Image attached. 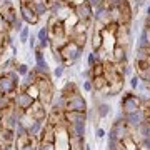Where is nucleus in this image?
Listing matches in <instances>:
<instances>
[{
  "mask_svg": "<svg viewBox=\"0 0 150 150\" xmlns=\"http://www.w3.org/2000/svg\"><path fill=\"white\" fill-rule=\"evenodd\" d=\"M97 118H98V115H97V108L95 107H88L87 108V120L95 123V122H98Z\"/></svg>",
  "mask_w": 150,
  "mask_h": 150,
  "instance_id": "nucleus-33",
  "label": "nucleus"
},
{
  "mask_svg": "<svg viewBox=\"0 0 150 150\" xmlns=\"http://www.w3.org/2000/svg\"><path fill=\"white\" fill-rule=\"evenodd\" d=\"M28 38H30V27L27 25L18 32V40H20V43H27Z\"/></svg>",
  "mask_w": 150,
  "mask_h": 150,
  "instance_id": "nucleus-31",
  "label": "nucleus"
},
{
  "mask_svg": "<svg viewBox=\"0 0 150 150\" xmlns=\"http://www.w3.org/2000/svg\"><path fill=\"white\" fill-rule=\"evenodd\" d=\"M90 43H92V50H98V48L103 47V32L102 30H97L93 27L90 35Z\"/></svg>",
  "mask_w": 150,
  "mask_h": 150,
  "instance_id": "nucleus-20",
  "label": "nucleus"
},
{
  "mask_svg": "<svg viewBox=\"0 0 150 150\" xmlns=\"http://www.w3.org/2000/svg\"><path fill=\"white\" fill-rule=\"evenodd\" d=\"M23 23H25V22H23V20H22V18H20V17H18V18H17V20H15V23L12 25V30H13V32H17V33H18V32H20V30H22V28H23Z\"/></svg>",
  "mask_w": 150,
  "mask_h": 150,
  "instance_id": "nucleus-37",
  "label": "nucleus"
},
{
  "mask_svg": "<svg viewBox=\"0 0 150 150\" xmlns=\"http://www.w3.org/2000/svg\"><path fill=\"white\" fill-rule=\"evenodd\" d=\"M37 98H33L30 93H27L25 90H18L13 93V97H12V103H13V107L18 108L20 112H27V110H30V107L33 105V102H35Z\"/></svg>",
  "mask_w": 150,
  "mask_h": 150,
  "instance_id": "nucleus-6",
  "label": "nucleus"
},
{
  "mask_svg": "<svg viewBox=\"0 0 150 150\" xmlns=\"http://www.w3.org/2000/svg\"><path fill=\"white\" fill-rule=\"evenodd\" d=\"M130 135H132V127L127 123L123 113L120 112V115L113 120L110 130L107 132V137L108 139H117L120 142H125L127 139H130Z\"/></svg>",
  "mask_w": 150,
  "mask_h": 150,
  "instance_id": "nucleus-1",
  "label": "nucleus"
},
{
  "mask_svg": "<svg viewBox=\"0 0 150 150\" xmlns=\"http://www.w3.org/2000/svg\"><path fill=\"white\" fill-rule=\"evenodd\" d=\"M37 150H40V147H37Z\"/></svg>",
  "mask_w": 150,
  "mask_h": 150,
  "instance_id": "nucleus-50",
  "label": "nucleus"
},
{
  "mask_svg": "<svg viewBox=\"0 0 150 150\" xmlns=\"http://www.w3.org/2000/svg\"><path fill=\"white\" fill-rule=\"evenodd\" d=\"M105 135H107V132H105L102 127H95V137L97 139H103Z\"/></svg>",
  "mask_w": 150,
  "mask_h": 150,
  "instance_id": "nucleus-43",
  "label": "nucleus"
},
{
  "mask_svg": "<svg viewBox=\"0 0 150 150\" xmlns=\"http://www.w3.org/2000/svg\"><path fill=\"white\" fill-rule=\"evenodd\" d=\"M27 112L30 113L35 120H47V117H48L47 110H45V105H43L40 100H35L33 105L30 107V110H27Z\"/></svg>",
  "mask_w": 150,
  "mask_h": 150,
  "instance_id": "nucleus-15",
  "label": "nucleus"
},
{
  "mask_svg": "<svg viewBox=\"0 0 150 150\" xmlns=\"http://www.w3.org/2000/svg\"><path fill=\"white\" fill-rule=\"evenodd\" d=\"M82 88H83V92H87V93H92V92H93L92 80H83V83H82Z\"/></svg>",
  "mask_w": 150,
  "mask_h": 150,
  "instance_id": "nucleus-41",
  "label": "nucleus"
},
{
  "mask_svg": "<svg viewBox=\"0 0 150 150\" xmlns=\"http://www.w3.org/2000/svg\"><path fill=\"white\" fill-rule=\"evenodd\" d=\"M43 127H45L43 120H35V122L30 125V129H28V135H30V137H40ZM38 140H40V139H38Z\"/></svg>",
  "mask_w": 150,
  "mask_h": 150,
  "instance_id": "nucleus-26",
  "label": "nucleus"
},
{
  "mask_svg": "<svg viewBox=\"0 0 150 150\" xmlns=\"http://www.w3.org/2000/svg\"><path fill=\"white\" fill-rule=\"evenodd\" d=\"M80 92V88H79V85L75 83L74 80H69L67 83L64 85V88L60 90V93L64 97H70V95H75V93H79Z\"/></svg>",
  "mask_w": 150,
  "mask_h": 150,
  "instance_id": "nucleus-23",
  "label": "nucleus"
},
{
  "mask_svg": "<svg viewBox=\"0 0 150 150\" xmlns=\"http://www.w3.org/2000/svg\"><path fill=\"white\" fill-rule=\"evenodd\" d=\"M92 85H93V92H107L108 88V80L105 75H98L92 79Z\"/></svg>",
  "mask_w": 150,
  "mask_h": 150,
  "instance_id": "nucleus-21",
  "label": "nucleus"
},
{
  "mask_svg": "<svg viewBox=\"0 0 150 150\" xmlns=\"http://www.w3.org/2000/svg\"><path fill=\"white\" fill-rule=\"evenodd\" d=\"M0 140H4L5 144H13L17 140V135L13 130H8V129H0Z\"/></svg>",
  "mask_w": 150,
  "mask_h": 150,
  "instance_id": "nucleus-27",
  "label": "nucleus"
},
{
  "mask_svg": "<svg viewBox=\"0 0 150 150\" xmlns=\"http://www.w3.org/2000/svg\"><path fill=\"white\" fill-rule=\"evenodd\" d=\"M115 43L122 45V47L129 48L132 43V30L130 25H118L117 32H115Z\"/></svg>",
  "mask_w": 150,
  "mask_h": 150,
  "instance_id": "nucleus-11",
  "label": "nucleus"
},
{
  "mask_svg": "<svg viewBox=\"0 0 150 150\" xmlns=\"http://www.w3.org/2000/svg\"><path fill=\"white\" fill-rule=\"evenodd\" d=\"M65 117V125L67 123H79V122H87V112H64Z\"/></svg>",
  "mask_w": 150,
  "mask_h": 150,
  "instance_id": "nucleus-19",
  "label": "nucleus"
},
{
  "mask_svg": "<svg viewBox=\"0 0 150 150\" xmlns=\"http://www.w3.org/2000/svg\"><path fill=\"white\" fill-rule=\"evenodd\" d=\"M18 85H20V75L17 74V70H12L8 74L0 75V93L13 97Z\"/></svg>",
  "mask_w": 150,
  "mask_h": 150,
  "instance_id": "nucleus-2",
  "label": "nucleus"
},
{
  "mask_svg": "<svg viewBox=\"0 0 150 150\" xmlns=\"http://www.w3.org/2000/svg\"><path fill=\"white\" fill-rule=\"evenodd\" d=\"M20 15H17V10H15V7L12 5V2L4 4V5L0 7V18L4 20V23H5L10 30H12V25L15 23V20Z\"/></svg>",
  "mask_w": 150,
  "mask_h": 150,
  "instance_id": "nucleus-10",
  "label": "nucleus"
},
{
  "mask_svg": "<svg viewBox=\"0 0 150 150\" xmlns=\"http://www.w3.org/2000/svg\"><path fill=\"white\" fill-rule=\"evenodd\" d=\"M20 2H22V4H32L33 0H20Z\"/></svg>",
  "mask_w": 150,
  "mask_h": 150,
  "instance_id": "nucleus-47",
  "label": "nucleus"
},
{
  "mask_svg": "<svg viewBox=\"0 0 150 150\" xmlns=\"http://www.w3.org/2000/svg\"><path fill=\"white\" fill-rule=\"evenodd\" d=\"M90 72H92V79L98 77V75H105V65H103V62H97L93 67H90Z\"/></svg>",
  "mask_w": 150,
  "mask_h": 150,
  "instance_id": "nucleus-30",
  "label": "nucleus"
},
{
  "mask_svg": "<svg viewBox=\"0 0 150 150\" xmlns=\"http://www.w3.org/2000/svg\"><path fill=\"white\" fill-rule=\"evenodd\" d=\"M118 12H120V25H130V22L134 18V10L130 5L129 0H122L120 5H118Z\"/></svg>",
  "mask_w": 150,
  "mask_h": 150,
  "instance_id": "nucleus-13",
  "label": "nucleus"
},
{
  "mask_svg": "<svg viewBox=\"0 0 150 150\" xmlns=\"http://www.w3.org/2000/svg\"><path fill=\"white\" fill-rule=\"evenodd\" d=\"M97 62H100V59H98V55H97L95 50H92L90 54H88V57H87V65H88V69H90V67H93Z\"/></svg>",
  "mask_w": 150,
  "mask_h": 150,
  "instance_id": "nucleus-32",
  "label": "nucleus"
},
{
  "mask_svg": "<svg viewBox=\"0 0 150 150\" xmlns=\"http://www.w3.org/2000/svg\"><path fill=\"white\" fill-rule=\"evenodd\" d=\"M110 60H113L115 64H127L129 62V48L117 45L112 48V54H110Z\"/></svg>",
  "mask_w": 150,
  "mask_h": 150,
  "instance_id": "nucleus-14",
  "label": "nucleus"
},
{
  "mask_svg": "<svg viewBox=\"0 0 150 150\" xmlns=\"http://www.w3.org/2000/svg\"><path fill=\"white\" fill-rule=\"evenodd\" d=\"M87 122H79V123H67V134L69 137H85L87 132Z\"/></svg>",
  "mask_w": 150,
  "mask_h": 150,
  "instance_id": "nucleus-16",
  "label": "nucleus"
},
{
  "mask_svg": "<svg viewBox=\"0 0 150 150\" xmlns=\"http://www.w3.org/2000/svg\"><path fill=\"white\" fill-rule=\"evenodd\" d=\"M140 82H142V80H140L139 75H134V77L130 79V87H132V90H137V88H139Z\"/></svg>",
  "mask_w": 150,
  "mask_h": 150,
  "instance_id": "nucleus-38",
  "label": "nucleus"
},
{
  "mask_svg": "<svg viewBox=\"0 0 150 150\" xmlns=\"http://www.w3.org/2000/svg\"><path fill=\"white\" fill-rule=\"evenodd\" d=\"M140 105H142V95H137L132 92H125V95L122 97L120 100V108H122V113L127 115V113H134L137 110H140Z\"/></svg>",
  "mask_w": 150,
  "mask_h": 150,
  "instance_id": "nucleus-5",
  "label": "nucleus"
},
{
  "mask_svg": "<svg viewBox=\"0 0 150 150\" xmlns=\"http://www.w3.org/2000/svg\"><path fill=\"white\" fill-rule=\"evenodd\" d=\"M123 83H125V79H118V80H115V82H110L107 92L103 93V97L107 98V97H117L118 93H122L123 92Z\"/></svg>",
  "mask_w": 150,
  "mask_h": 150,
  "instance_id": "nucleus-17",
  "label": "nucleus"
},
{
  "mask_svg": "<svg viewBox=\"0 0 150 150\" xmlns=\"http://www.w3.org/2000/svg\"><path fill=\"white\" fill-rule=\"evenodd\" d=\"M65 74V65H57L54 70H52V75H54V79H62Z\"/></svg>",
  "mask_w": 150,
  "mask_h": 150,
  "instance_id": "nucleus-34",
  "label": "nucleus"
},
{
  "mask_svg": "<svg viewBox=\"0 0 150 150\" xmlns=\"http://www.w3.org/2000/svg\"><path fill=\"white\" fill-rule=\"evenodd\" d=\"M15 70H17V74L20 75V77H25V75L30 72V69H28V65H27V64H18Z\"/></svg>",
  "mask_w": 150,
  "mask_h": 150,
  "instance_id": "nucleus-35",
  "label": "nucleus"
},
{
  "mask_svg": "<svg viewBox=\"0 0 150 150\" xmlns=\"http://www.w3.org/2000/svg\"><path fill=\"white\" fill-rule=\"evenodd\" d=\"M8 45H13V43H12V37L8 35L7 30H2V28H0V54H4Z\"/></svg>",
  "mask_w": 150,
  "mask_h": 150,
  "instance_id": "nucleus-24",
  "label": "nucleus"
},
{
  "mask_svg": "<svg viewBox=\"0 0 150 150\" xmlns=\"http://www.w3.org/2000/svg\"><path fill=\"white\" fill-rule=\"evenodd\" d=\"M69 150H85V137H69Z\"/></svg>",
  "mask_w": 150,
  "mask_h": 150,
  "instance_id": "nucleus-22",
  "label": "nucleus"
},
{
  "mask_svg": "<svg viewBox=\"0 0 150 150\" xmlns=\"http://www.w3.org/2000/svg\"><path fill=\"white\" fill-rule=\"evenodd\" d=\"M40 150H57V147H55V144H52V142H40Z\"/></svg>",
  "mask_w": 150,
  "mask_h": 150,
  "instance_id": "nucleus-39",
  "label": "nucleus"
},
{
  "mask_svg": "<svg viewBox=\"0 0 150 150\" xmlns=\"http://www.w3.org/2000/svg\"><path fill=\"white\" fill-rule=\"evenodd\" d=\"M50 13H52L54 17H57V20L65 22L72 13H74V7L72 5H65V4H62V2H57L55 7L50 10Z\"/></svg>",
  "mask_w": 150,
  "mask_h": 150,
  "instance_id": "nucleus-12",
  "label": "nucleus"
},
{
  "mask_svg": "<svg viewBox=\"0 0 150 150\" xmlns=\"http://www.w3.org/2000/svg\"><path fill=\"white\" fill-rule=\"evenodd\" d=\"M123 117H125L127 123H129L132 129H135L137 125H140L142 122H145V113H144V110H137V112H134V113H127V115H123Z\"/></svg>",
  "mask_w": 150,
  "mask_h": 150,
  "instance_id": "nucleus-18",
  "label": "nucleus"
},
{
  "mask_svg": "<svg viewBox=\"0 0 150 150\" xmlns=\"http://www.w3.org/2000/svg\"><path fill=\"white\" fill-rule=\"evenodd\" d=\"M85 150H92V147H90V145H87V144H85Z\"/></svg>",
  "mask_w": 150,
  "mask_h": 150,
  "instance_id": "nucleus-48",
  "label": "nucleus"
},
{
  "mask_svg": "<svg viewBox=\"0 0 150 150\" xmlns=\"http://www.w3.org/2000/svg\"><path fill=\"white\" fill-rule=\"evenodd\" d=\"M144 27H150V15L145 17V22H144Z\"/></svg>",
  "mask_w": 150,
  "mask_h": 150,
  "instance_id": "nucleus-46",
  "label": "nucleus"
},
{
  "mask_svg": "<svg viewBox=\"0 0 150 150\" xmlns=\"http://www.w3.org/2000/svg\"><path fill=\"white\" fill-rule=\"evenodd\" d=\"M97 108V115H98V118H107L108 117V113H110V105H108L107 102H98L95 105Z\"/></svg>",
  "mask_w": 150,
  "mask_h": 150,
  "instance_id": "nucleus-28",
  "label": "nucleus"
},
{
  "mask_svg": "<svg viewBox=\"0 0 150 150\" xmlns=\"http://www.w3.org/2000/svg\"><path fill=\"white\" fill-rule=\"evenodd\" d=\"M0 60H2V54H0Z\"/></svg>",
  "mask_w": 150,
  "mask_h": 150,
  "instance_id": "nucleus-49",
  "label": "nucleus"
},
{
  "mask_svg": "<svg viewBox=\"0 0 150 150\" xmlns=\"http://www.w3.org/2000/svg\"><path fill=\"white\" fill-rule=\"evenodd\" d=\"M130 74H132V67H130V65H125V72H123V75L129 77Z\"/></svg>",
  "mask_w": 150,
  "mask_h": 150,
  "instance_id": "nucleus-45",
  "label": "nucleus"
},
{
  "mask_svg": "<svg viewBox=\"0 0 150 150\" xmlns=\"http://www.w3.org/2000/svg\"><path fill=\"white\" fill-rule=\"evenodd\" d=\"M82 52H83V48H82L80 45H77L74 40L69 38V42L60 48V54L64 57V65L65 67H67V65H74L75 62L82 57Z\"/></svg>",
  "mask_w": 150,
  "mask_h": 150,
  "instance_id": "nucleus-3",
  "label": "nucleus"
},
{
  "mask_svg": "<svg viewBox=\"0 0 150 150\" xmlns=\"http://www.w3.org/2000/svg\"><path fill=\"white\" fill-rule=\"evenodd\" d=\"M59 2H62V4H65V5H72V7H74L75 4H77V0H59Z\"/></svg>",
  "mask_w": 150,
  "mask_h": 150,
  "instance_id": "nucleus-44",
  "label": "nucleus"
},
{
  "mask_svg": "<svg viewBox=\"0 0 150 150\" xmlns=\"http://www.w3.org/2000/svg\"><path fill=\"white\" fill-rule=\"evenodd\" d=\"M20 110L13 107L12 103L8 108L0 112V129H8V130H15V127L18 125V118H20Z\"/></svg>",
  "mask_w": 150,
  "mask_h": 150,
  "instance_id": "nucleus-4",
  "label": "nucleus"
},
{
  "mask_svg": "<svg viewBox=\"0 0 150 150\" xmlns=\"http://www.w3.org/2000/svg\"><path fill=\"white\" fill-rule=\"evenodd\" d=\"M74 13L80 22H92L93 20V7L90 0H82L74 5Z\"/></svg>",
  "mask_w": 150,
  "mask_h": 150,
  "instance_id": "nucleus-8",
  "label": "nucleus"
},
{
  "mask_svg": "<svg viewBox=\"0 0 150 150\" xmlns=\"http://www.w3.org/2000/svg\"><path fill=\"white\" fill-rule=\"evenodd\" d=\"M137 150H150V139H145L137 144Z\"/></svg>",
  "mask_w": 150,
  "mask_h": 150,
  "instance_id": "nucleus-40",
  "label": "nucleus"
},
{
  "mask_svg": "<svg viewBox=\"0 0 150 150\" xmlns=\"http://www.w3.org/2000/svg\"><path fill=\"white\" fill-rule=\"evenodd\" d=\"M120 2H122V0H102L103 7H107V8H113V7H118V5H120Z\"/></svg>",
  "mask_w": 150,
  "mask_h": 150,
  "instance_id": "nucleus-36",
  "label": "nucleus"
},
{
  "mask_svg": "<svg viewBox=\"0 0 150 150\" xmlns=\"http://www.w3.org/2000/svg\"><path fill=\"white\" fill-rule=\"evenodd\" d=\"M137 47H150V27H144L140 32Z\"/></svg>",
  "mask_w": 150,
  "mask_h": 150,
  "instance_id": "nucleus-25",
  "label": "nucleus"
},
{
  "mask_svg": "<svg viewBox=\"0 0 150 150\" xmlns=\"http://www.w3.org/2000/svg\"><path fill=\"white\" fill-rule=\"evenodd\" d=\"M37 42H38V38H37V35H32V33H30V38H28V45H30V48H32V50H35V48H37Z\"/></svg>",
  "mask_w": 150,
  "mask_h": 150,
  "instance_id": "nucleus-42",
  "label": "nucleus"
},
{
  "mask_svg": "<svg viewBox=\"0 0 150 150\" xmlns=\"http://www.w3.org/2000/svg\"><path fill=\"white\" fill-rule=\"evenodd\" d=\"M87 100L83 98L80 92L79 93H75V95H70L67 97V100H65V108L64 112H87Z\"/></svg>",
  "mask_w": 150,
  "mask_h": 150,
  "instance_id": "nucleus-7",
  "label": "nucleus"
},
{
  "mask_svg": "<svg viewBox=\"0 0 150 150\" xmlns=\"http://www.w3.org/2000/svg\"><path fill=\"white\" fill-rule=\"evenodd\" d=\"M32 7L35 8V12H37L40 17H42L43 13L50 12V10H48V7H47V4H45V0H33V2H32Z\"/></svg>",
  "mask_w": 150,
  "mask_h": 150,
  "instance_id": "nucleus-29",
  "label": "nucleus"
},
{
  "mask_svg": "<svg viewBox=\"0 0 150 150\" xmlns=\"http://www.w3.org/2000/svg\"><path fill=\"white\" fill-rule=\"evenodd\" d=\"M18 13H20V18L27 25H37L40 22V15H38L35 8L32 7V4H18Z\"/></svg>",
  "mask_w": 150,
  "mask_h": 150,
  "instance_id": "nucleus-9",
  "label": "nucleus"
}]
</instances>
